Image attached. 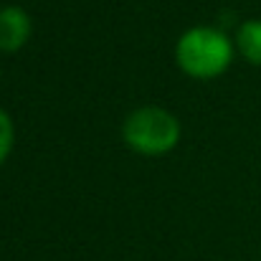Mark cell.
<instances>
[{"instance_id":"5b68a950","label":"cell","mask_w":261,"mask_h":261,"mask_svg":"<svg viewBox=\"0 0 261 261\" xmlns=\"http://www.w3.org/2000/svg\"><path fill=\"white\" fill-rule=\"evenodd\" d=\"M15 142V129H13V119L5 109H0V165L8 160L10 150Z\"/></svg>"},{"instance_id":"277c9868","label":"cell","mask_w":261,"mask_h":261,"mask_svg":"<svg viewBox=\"0 0 261 261\" xmlns=\"http://www.w3.org/2000/svg\"><path fill=\"white\" fill-rule=\"evenodd\" d=\"M236 51L254 66H261V18L244 20L236 31Z\"/></svg>"},{"instance_id":"6da1fadb","label":"cell","mask_w":261,"mask_h":261,"mask_svg":"<svg viewBox=\"0 0 261 261\" xmlns=\"http://www.w3.org/2000/svg\"><path fill=\"white\" fill-rule=\"evenodd\" d=\"M236 43L218 28L195 25L177 38L175 61L182 74L193 79H216L228 71Z\"/></svg>"},{"instance_id":"7a4b0ae2","label":"cell","mask_w":261,"mask_h":261,"mask_svg":"<svg viewBox=\"0 0 261 261\" xmlns=\"http://www.w3.org/2000/svg\"><path fill=\"white\" fill-rule=\"evenodd\" d=\"M124 145L140 155L158 158L175 150L180 142V122L168 109L160 107H140L122 124Z\"/></svg>"},{"instance_id":"3957f363","label":"cell","mask_w":261,"mask_h":261,"mask_svg":"<svg viewBox=\"0 0 261 261\" xmlns=\"http://www.w3.org/2000/svg\"><path fill=\"white\" fill-rule=\"evenodd\" d=\"M31 38V18L18 5L0 8V51L15 54Z\"/></svg>"}]
</instances>
